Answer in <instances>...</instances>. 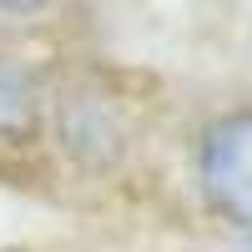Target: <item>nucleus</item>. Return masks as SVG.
I'll use <instances>...</instances> for the list:
<instances>
[{
	"instance_id": "nucleus-4",
	"label": "nucleus",
	"mask_w": 252,
	"mask_h": 252,
	"mask_svg": "<svg viewBox=\"0 0 252 252\" xmlns=\"http://www.w3.org/2000/svg\"><path fill=\"white\" fill-rule=\"evenodd\" d=\"M40 5H46V0H0V10H10V15H31Z\"/></svg>"
},
{
	"instance_id": "nucleus-5",
	"label": "nucleus",
	"mask_w": 252,
	"mask_h": 252,
	"mask_svg": "<svg viewBox=\"0 0 252 252\" xmlns=\"http://www.w3.org/2000/svg\"><path fill=\"white\" fill-rule=\"evenodd\" d=\"M242 252H252V232H247V242H242Z\"/></svg>"
},
{
	"instance_id": "nucleus-1",
	"label": "nucleus",
	"mask_w": 252,
	"mask_h": 252,
	"mask_svg": "<svg viewBox=\"0 0 252 252\" xmlns=\"http://www.w3.org/2000/svg\"><path fill=\"white\" fill-rule=\"evenodd\" d=\"M197 182L217 217L252 232V106L227 111L207 126L197 152Z\"/></svg>"
},
{
	"instance_id": "nucleus-2",
	"label": "nucleus",
	"mask_w": 252,
	"mask_h": 252,
	"mask_svg": "<svg viewBox=\"0 0 252 252\" xmlns=\"http://www.w3.org/2000/svg\"><path fill=\"white\" fill-rule=\"evenodd\" d=\"M61 141H66V152L76 161H86L91 172H101V166H111L121 157L126 131L96 96H76L66 106V121H61Z\"/></svg>"
},
{
	"instance_id": "nucleus-3",
	"label": "nucleus",
	"mask_w": 252,
	"mask_h": 252,
	"mask_svg": "<svg viewBox=\"0 0 252 252\" xmlns=\"http://www.w3.org/2000/svg\"><path fill=\"white\" fill-rule=\"evenodd\" d=\"M35 106H40L35 81L0 61V136H26L35 126Z\"/></svg>"
}]
</instances>
